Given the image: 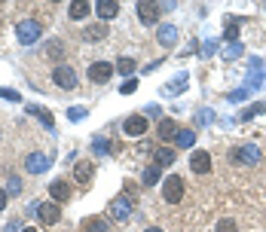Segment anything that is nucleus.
Listing matches in <instances>:
<instances>
[{
	"label": "nucleus",
	"mask_w": 266,
	"mask_h": 232,
	"mask_svg": "<svg viewBox=\"0 0 266 232\" xmlns=\"http://www.w3.org/2000/svg\"><path fill=\"white\" fill-rule=\"evenodd\" d=\"M16 34H19V43H22V46H28V43H37V40H40L43 25L37 22V19H25V22H19Z\"/></svg>",
	"instance_id": "nucleus-1"
},
{
	"label": "nucleus",
	"mask_w": 266,
	"mask_h": 232,
	"mask_svg": "<svg viewBox=\"0 0 266 232\" xmlns=\"http://www.w3.org/2000/svg\"><path fill=\"white\" fill-rule=\"evenodd\" d=\"M162 199H165L168 205L184 202V177H178V174L165 177V183H162Z\"/></svg>",
	"instance_id": "nucleus-2"
},
{
	"label": "nucleus",
	"mask_w": 266,
	"mask_h": 232,
	"mask_svg": "<svg viewBox=\"0 0 266 232\" xmlns=\"http://www.w3.org/2000/svg\"><path fill=\"white\" fill-rule=\"evenodd\" d=\"M52 80H55L58 89H77V70H73L70 64H55Z\"/></svg>",
	"instance_id": "nucleus-3"
},
{
	"label": "nucleus",
	"mask_w": 266,
	"mask_h": 232,
	"mask_svg": "<svg viewBox=\"0 0 266 232\" xmlns=\"http://www.w3.org/2000/svg\"><path fill=\"white\" fill-rule=\"evenodd\" d=\"M147 129H150V123H147L144 113H132V116H126V123H123V132L129 138H144Z\"/></svg>",
	"instance_id": "nucleus-4"
},
{
	"label": "nucleus",
	"mask_w": 266,
	"mask_h": 232,
	"mask_svg": "<svg viewBox=\"0 0 266 232\" xmlns=\"http://www.w3.org/2000/svg\"><path fill=\"white\" fill-rule=\"evenodd\" d=\"M49 165H52L49 153H28V159H25V171L28 174H43Z\"/></svg>",
	"instance_id": "nucleus-5"
},
{
	"label": "nucleus",
	"mask_w": 266,
	"mask_h": 232,
	"mask_svg": "<svg viewBox=\"0 0 266 232\" xmlns=\"http://www.w3.org/2000/svg\"><path fill=\"white\" fill-rule=\"evenodd\" d=\"M159 16H162V4H153V0H141L138 4V19L144 25H156Z\"/></svg>",
	"instance_id": "nucleus-6"
},
{
	"label": "nucleus",
	"mask_w": 266,
	"mask_h": 232,
	"mask_svg": "<svg viewBox=\"0 0 266 232\" xmlns=\"http://www.w3.org/2000/svg\"><path fill=\"white\" fill-rule=\"evenodd\" d=\"M110 76H113V64H107V61H92V64H89V80H92L95 86L110 83Z\"/></svg>",
	"instance_id": "nucleus-7"
},
{
	"label": "nucleus",
	"mask_w": 266,
	"mask_h": 232,
	"mask_svg": "<svg viewBox=\"0 0 266 232\" xmlns=\"http://www.w3.org/2000/svg\"><path fill=\"white\" fill-rule=\"evenodd\" d=\"M37 220H40L43 226H55L61 220V211L55 202H43V205H37Z\"/></svg>",
	"instance_id": "nucleus-8"
},
{
	"label": "nucleus",
	"mask_w": 266,
	"mask_h": 232,
	"mask_svg": "<svg viewBox=\"0 0 266 232\" xmlns=\"http://www.w3.org/2000/svg\"><path fill=\"white\" fill-rule=\"evenodd\" d=\"M190 168L196 174H208L211 171V153L208 150H193V156H190Z\"/></svg>",
	"instance_id": "nucleus-9"
},
{
	"label": "nucleus",
	"mask_w": 266,
	"mask_h": 232,
	"mask_svg": "<svg viewBox=\"0 0 266 232\" xmlns=\"http://www.w3.org/2000/svg\"><path fill=\"white\" fill-rule=\"evenodd\" d=\"M92 177H95V162L83 159V162H77V165H73V180H77L80 186H86Z\"/></svg>",
	"instance_id": "nucleus-10"
},
{
	"label": "nucleus",
	"mask_w": 266,
	"mask_h": 232,
	"mask_svg": "<svg viewBox=\"0 0 266 232\" xmlns=\"http://www.w3.org/2000/svg\"><path fill=\"white\" fill-rule=\"evenodd\" d=\"M67 16H70V22H83V19L92 16V4L89 0H73V4L67 7Z\"/></svg>",
	"instance_id": "nucleus-11"
},
{
	"label": "nucleus",
	"mask_w": 266,
	"mask_h": 232,
	"mask_svg": "<svg viewBox=\"0 0 266 232\" xmlns=\"http://www.w3.org/2000/svg\"><path fill=\"white\" fill-rule=\"evenodd\" d=\"M49 196H52L55 205L58 202H70V183L67 180H52L49 183Z\"/></svg>",
	"instance_id": "nucleus-12"
},
{
	"label": "nucleus",
	"mask_w": 266,
	"mask_h": 232,
	"mask_svg": "<svg viewBox=\"0 0 266 232\" xmlns=\"http://www.w3.org/2000/svg\"><path fill=\"white\" fill-rule=\"evenodd\" d=\"M95 13L101 16V22H110V19L120 16V4H117V0H98V4H95Z\"/></svg>",
	"instance_id": "nucleus-13"
},
{
	"label": "nucleus",
	"mask_w": 266,
	"mask_h": 232,
	"mask_svg": "<svg viewBox=\"0 0 266 232\" xmlns=\"http://www.w3.org/2000/svg\"><path fill=\"white\" fill-rule=\"evenodd\" d=\"M233 159H236V162H260V150H257L254 144L236 147V150H233Z\"/></svg>",
	"instance_id": "nucleus-14"
},
{
	"label": "nucleus",
	"mask_w": 266,
	"mask_h": 232,
	"mask_svg": "<svg viewBox=\"0 0 266 232\" xmlns=\"http://www.w3.org/2000/svg\"><path fill=\"white\" fill-rule=\"evenodd\" d=\"M156 135H159L162 141H178L181 129H178V123H174V120H159V126H156Z\"/></svg>",
	"instance_id": "nucleus-15"
},
{
	"label": "nucleus",
	"mask_w": 266,
	"mask_h": 232,
	"mask_svg": "<svg viewBox=\"0 0 266 232\" xmlns=\"http://www.w3.org/2000/svg\"><path fill=\"white\" fill-rule=\"evenodd\" d=\"M104 37H107V25H104V22L89 25V28L83 31V40H89V43H98V40H104Z\"/></svg>",
	"instance_id": "nucleus-16"
},
{
	"label": "nucleus",
	"mask_w": 266,
	"mask_h": 232,
	"mask_svg": "<svg viewBox=\"0 0 266 232\" xmlns=\"http://www.w3.org/2000/svg\"><path fill=\"white\" fill-rule=\"evenodd\" d=\"M83 232H110L107 217H86L83 220Z\"/></svg>",
	"instance_id": "nucleus-17"
},
{
	"label": "nucleus",
	"mask_w": 266,
	"mask_h": 232,
	"mask_svg": "<svg viewBox=\"0 0 266 232\" xmlns=\"http://www.w3.org/2000/svg\"><path fill=\"white\" fill-rule=\"evenodd\" d=\"M28 113H34V116H37V120H40L46 129H55V120H52V113H49V110L37 107V104H28Z\"/></svg>",
	"instance_id": "nucleus-18"
},
{
	"label": "nucleus",
	"mask_w": 266,
	"mask_h": 232,
	"mask_svg": "<svg viewBox=\"0 0 266 232\" xmlns=\"http://www.w3.org/2000/svg\"><path fill=\"white\" fill-rule=\"evenodd\" d=\"M174 159H178V153H174L171 147H159V150H156V165H159V168L174 165Z\"/></svg>",
	"instance_id": "nucleus-19"
},
{
	"label": "nucleus",
	"mask_w": 266,
	"mask_h": 232,
	"mask_svg": "<svg viewBox=\"0 0 266 232\" xmlns=\"http://www.w3.org/2000/svg\"><path fill=\"white\" fill-rule=\"evenodd\" d=\"M156 37H159V43H162V46H171V43L178 40V28H174V25H162Z\"/></svg>",
	"instance_id": "nucleus-20"
},
{
	"label": "nucleus",
	"mask_w": 266,
	"mask_h": 232,
	"mask_svg": "<svg viewBox=\"0 0 266 232\" xmlns=\"http://www.w3.org/2000/svg\"><path fill=\"white\" fill-rule=\"evenodd\" d=\"M43 55H46V58H52V61H61V58H64V43H61V40H49Z\"/></svg>",
	"instance_id": "nucleus-21"
},
{
	"label": "nucleus",
	"mask_w": 266,
	"mask_h": 232,
	"mask_svg": "<svg viewBox=\"0 0 266 232\" xmlns=\"http://www.w3.org/2000/svg\"><path fill=\"white\" fill-rule=\"evenodd\" d=\"M159 174H162L159 165H150V168L141 174V183H144V186H156V183H159Z\"/></svg>",
	"instance_id": "nucleus-22"
},
{
	"label": "nucleus",
	"mask_w": 266,
	"mask_h": 232,
	"mask_svg": "<svg viewBox=\"0 0 266 232\" xmlns=\"http://www.w3.org/2000/svg\"><path fill=\"white\" fill-rule=\"evenodd\" d=\"M110 211L117 214V217H129V211H132V208H129V202H126V199H117V202L110 205Z\"/></svg>",
	"instance_id": "nucleus-23"
},
{
	"label": "nucleus",
	"mask_w": 266,
	"mask_h": 232,
	"mask_svg": "<svg viewBox=\"0 0 266 232\" xmlns=\"http://www.w3.org/2000/svg\"><path fill=\"white\" fill-rule=\"evenodd\" d=\"M135 67H138V64H135V58H120V64H117V70H120V73H132Z\"/></svg>",
	"instance_id": "nucleus-24"
},
{
	"label": "nucleus",
	"mask_w": 266,
	"mask_h": 232,
	"mask_svg": "<svg viewBox=\"0 0 266 232\" xmlns=\"http://www.w3.org/2000/svg\"><path fill=\"white\" fill-rule=\"evenodd\" d=\"M214 232H239V229H236V220H220Z\"/></svg>",
	"instance_id": "nucleus-25"
},
{
	"label": "nucleus",
	"mask_w": 266,
	"mask_h": 232,
	"mask_svg": "<svg viewBox=\"0 0 266 232\" xmlns=\"http://www.w3.org/2000/svg\"><path fill=\"white\" fill-rule=\"evenodd\" d=\"M193 138H196L193 132H181V135H178V144H181V147H190V144H193Z\"/></svg>",
	"instance_id": "nucleus-26"
},
{
	"label": "nucleus",
	"mask_w": 266,
	"mask_h": 232,
	"mask_svg": "<svg viewBox=\"0 0 266 232\" xmlns=\"http://www.w3.org/2000/svg\"><path fill=\"white\" fill-rule=\"evenodd\" d=\"M0 98H7V101H22V95L13 92V89H0Z\"/></svg>",
	"instance_id": "nucleus-27"
},
{
	"label": "nucleus",
	"mask_w": 266,
	"mask_h": 232,
	"mask_svg": "<svg viewBox=\"0 0 266 232\" xmlns=\"http://www.w3.org/2000/svg\"><path fill=\"white\" fill-rule=\"evenodd\" d=\"M135 89H138V83H135V80H129V83H123V89H120V92H123V95H132Z\"/></svg>",
	"instance_id": "nucleus-28"
},
{
	"label": "nucleus",
	"mask_w": 266,
	"mask_h": 232,
	"mask_svg": "<svg viewBox=\"0 0 266 232\" xmlns=\"http://www.w3.org/2000/svg\"><path fill=\"white\" fill-rule=\"evenodd\" d=\"M263 110V104H257V107H248L245 113H242V120H248V116H254V113H260Z\"/></svg>",
	"instance_id": "nucleus-29"
},
{
	"label": "nucleus",
	"mask_w": 266,
	"mask_h": 232,
	"mask_svg": "<svg viewBox=\"0 0 266 232\" xmlns=\"http://www.w3.org/2000/svg\"><path fill=\"white\" fill-rule=\"evenodd\" d=\"M19 189H22V180H19V177H13V180H10V192H19Z\"/></svg>",
	"instance_id": "nucleus-30"
},
{
	"label": "nucleus",
	"mask_w": 266,
	"mask_h": 232,
	"mask_svg": "<svg viewBox=\"0 0 266 232\" xmlns=\"http://www.w3.org/2000/svg\"><path fill=\"white\" fill-rule=\"evenodd\" d=\"M7 202H10V196H7V189H0V211L7 208Z\"/></svg>",
	"instance_id": "nucleus-31"
},
{
	"label": "nucleus",
	"mask_w": 266,
	"mask_h": 232,
	"mask_svg": "<svg viewBox=\"0 0 266 232\" xmlns=\"http://www.w3.org/2000/svg\"><path fill=\"white\" fill-rule=\"evenodd\" d=\"M144 232H162V229H159V226H147Z\"/></svg>",
	"instance_id": "nucleus-32"
},
{
	"label": "nucleus",
	"mask_w": 266,
	"mask_h": 232,
	"mask_svg": "<svg viewBox=\"0 0 266 232\" xmlns=\"http://www.w3.org/2000/svg\"><path fill=\"white\" fill-rule=\"evenodd\" d=\"M22 232H40V229H37V226H28V229H22Z\"/></svg>",
	"instance_id": "nucleus-33"
}]
</instances>
